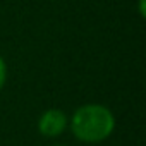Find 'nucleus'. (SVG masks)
Segmentation results:
<instances>
[{
	"label": "nucleus",
	"mask_w": 146,
	"mask_h": 146,
	"mask_svg": "<svg viewBox=\"0 0 146 146\" xmlns=\"http://www.w3.org/2000/svg\"><path fill=\"white\" fill-rule=\"evenodd\" d=\"M70 131L83 143H100L110 137L115 129V117L108 107L88 103L79 107L69 122Z\"/></svg>",
	"instance_id": "f257e3e1"
},
{
	"label": "nucleus",
	"mask_w": 146,
	"mask_h": 146,
	"mask_svg": "<svg viewBox=\"0 0 146 146\" xmlns=\"http://www.w3.org/2000/svg\"><path fill=\"white\" fill-rule=\"evenodd\" d=\"M67 115L58 108L45 110L38 120V131L45 137H57L67 127Z\"/></svg>",
	"instance_id": "f03ea898"
},
{
	"label": "nucleus",
	"mask_w": 146,
	"mask_h": 146,
	"mask_svg": "<svg viewBox=\"0 0 146 146\" xmlns=\"http://www.w3.org/2000/svg\"><path fill=\"white\" fill-rule=\"evenodd\" d=\"M7 81V65H5V60L2 58V55H0V90L4 88Z\"/></svg>",
	"instance_id": "7ed1b4c3"
},
{
	"label": "nucleus",
	"mask_w": 146,
	"mask_h": 146,
	"mask_svg": "<svg viewBox=\"0 0 146 146\" xmlns=\"http://www.w3.org/2000/svg\"><path fill=\"white\" fill-rule=\"evenodd\" d=\"M144 4H146V0H139V16L144 19L146 17V9H144Z\"/></svg>",
	"instance_id": "20e7f679"
},
{
	"label": "nucleus",
	"mask_w": 146,
	"mask_h": 146,
	"mask_svg": "<svg viewBox=\"0 0 146 146\" xmlns=\"http://www.w3.org/2000/svg\"><path fill=\"white\" fill-rule=\"evenodd\" d=\"M53 146H62V144H53Z\"/></svg>",
	"instance_id": "39448f33"
}]
</instances>
